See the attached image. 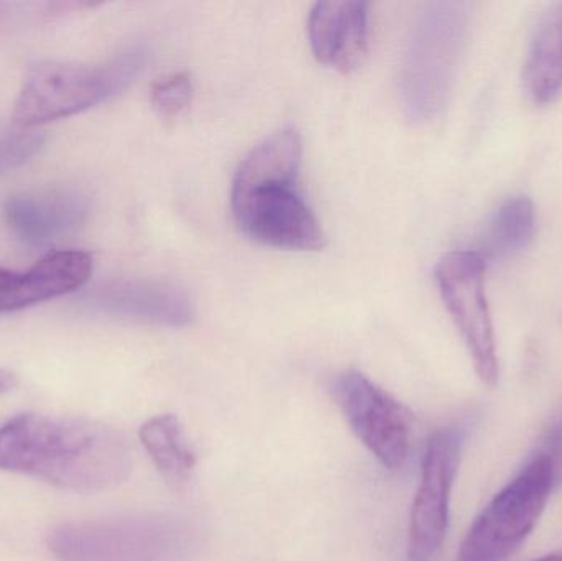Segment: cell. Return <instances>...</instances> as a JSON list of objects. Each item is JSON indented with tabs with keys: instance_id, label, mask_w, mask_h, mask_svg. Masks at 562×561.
I'll list each match as a JSON object with an SVG mask.
<instances>
[{
	"instance_id": "6da1fadb",
	"label": "cell",
	"mask_w": 562,
	"mask_h": 561,
	"mask_svg": "<svg viewBox=\"0 0 562 561\" xmlns=\"http://www.w3.org/2000/svg\"><path fill=\"white\" fill-rule=\"evenodd\" d=\"M0 471L75 493H102L132 473L122 431L88 418L20 414L0 425Z\"/></svg>"
},
{
	"instance_id": "7a4b0ae2",
	"label": "cell",
	"mask_w": 562,
	"mask_h": 561,
	"mask_svg": "<svg viewBox=\"0 0 562 561\" xmlns=\"http://www.w3.org/2000/svg\"><path fill=\"white\" fill-rule=\"evenodd\" d=\"M303 144L294 131H280L257 145L237 168L231 206L249 239L277 249L317 253L326 234L297 191Z\"/></svg>"
},
{
	"instance_id": "3957f363",
	"label": "cell",
	"mask_w": 562,
	"mask_h": 561,
	"mask_svg": "<svg viewBox=\"0 0 562 561\" xmlns=\"http://www.w3.org/2000/svg\"><path fill=\"white\" fill-rule=\"evenodd\" d=\"M145 65V52L127 49L99 65L46 61L23 79L13 109V124L35 128L102 104L127 89Z\"/></svg>"
},
{
	"instance_id": "277c9868",
	"label": "cell",
	"mask_w": 562,
	"mask_h": 561,
	"mask_svg": "<svg viewBox=\"0 0 562 561\" xmlns=\"http://www.w3.org/2000/svg\"><path fill=\"white\" fill-rule=\"evenodd\" d=\"M465 33V3L431 2L423 10L400 75V96L409 121H432L448 104Z\"/></svg>"
},
{
	"instance_id": "5b68a950",
	"label": "cell",
	"mask_w": 562,
	"mask_h": 561,
	"mask_svg": "<svg viewBox=\"0 0 562 561\" xmlns=\"http://www.w3.org/2000/svg\"><path fill=\"white\" fill-rule=\"evenodd\" d=\"M188 547L187 527L161 516L75 520L48 537L59 561H180Z\"/></svg>"
},
{
	"instance_id": "8992f818",
	"label": "cell",
	"mask_w": 562,
	"mask_h": 561,
	"mask_svg": "<svg viewBox=\"0 0 562 561\" xmlns=\"http://www.w3.org/2000/svg\"><path fill=\"white\" fill-rule=\"evenodd\" d=\"M554 486L547 458L530 463L485 506L459 550L458 561H505L540 523Z\"/></svg>"
},
{
	"instance_id": "52a82bcc",
	"label": "cell",
	"mask_w": 562,
	"mask_h": 561,
	"mask_svg": "<svg viewBox=\"0 0 562 561\" xmlns=\"http://www.w3.org/2000/svg\"><path fill=\"white\" fill-rule=\"evenodd\" d=\"M436 282L475 372L484 384L494 388L498 381V356L485 293L484 256L472 250L446 254L436 266Z\"/></svg>"
},
{
	"instance_id": "ba28073f",
	"label": "cell",
	"mask_w": 562,
	"mask_h": 561,
	"mask_svg": "<svg viewBox=\"0 0 562 561\" xmlns=\"http://www.w3.org/2000/svg\"><path fill=\"white\" fill-rule=\"evenodd\" d=\"M333 395L363 447L386 468L402 470L413 440V415L402 402L360 372L337 375Z\"/></svg>"
},
{
	"instance_id": "9c48e42d",
	"label": "cell",
	"mask_w": 562,
	"mask_h": 561,
	"mask_svg": "<svg viewBox=\"0 0 562 561\" xmlns=\"http://www.w3.org/2000/svg\"><path fill=\"white\" fill-rule=\"evenodd\" d=\"M461 445L456 428H442L429 438L409 516L408 561H431L445 543Z\"/></svg>"
},
{
	"instance_id": "30bf717a",
	"label": "cell",
	"mask_w": 562,
	"mask_h": 561,
	"mask_svg": "<svg viewBox=\"0 0 562 561\" xmlns=\"http://www.w3.org/2000/svg\"><path fill=\"white\" fill-rule=\"evenodd\" d=\"M89 201L72 188H46L7 200L3 217L9 229L26 244L61 239L85 226Z\"/></svg>"
},
{
	"instance_id": "8fae6325",
	"label": "cell",
	"mask_w": 562,
	"mask_h": 561,
	"mask_svg": "<svg viewBox=\"0 0 562 561\" xmlns=\"http://www.w3.org/2000/svg\"><path fill=\"white\" fill-rule=\"evenodd\" d=\"M369 5L359 0L317 2L307 19V38L317 61L336 71H353L369 48Z\"/></svg>"
},
{
	"instance_id": "7c38bea8",
	"label": "cell",
	"mask_w": 562,
	"mask_h": 561,
	"mask_svg": "<svg viewBox=\"0 0 562 561\" xmlns=\"http://www.w3.org/2000/svg\"><path fill=\"white\" fill-rule=\"evenodd\" d=\"M91 254L59 250L26 272L0 269V313L16 312L81 289L92 273Z\"/></svg>"
},
{
	"instance_id": "4fadbf2b",
	"label": "cell",
	"mask_w": 562,
	"mask_h": 561,
	"mask_svg": "<svg viewBox=\"0 0 562 561\" xmlns=\"http://www.w3.org/2000/svg\"><path fill=\"white\" fill-rule=\"evenodd\" d=\"M95 312L114 318L154 323V325L187 326L193 322L194 306L190 296L175 285L142 280H125L99 287L86 299Z\"/></svg>"
},
{
	"instance_id": "5bb4252c",
	"label": "cell",
	"mask_w": 562,
	"mask_h": 561,
	"mask_svg": "<svg viewBox=\"0 0 562 561\" xmlns=\"http://www.w3.org/2000/svg\"><path fill=\"white\" fill-rule=\"evenodd\" d=\"M524 89L535 104L548 105L562 96V3L538 20L524 65Z\"/></svg>"
},
{
	"instance_id": "9a60e30c",
	"label": "cell",
	"mask_w": 562,
	"mask_h": 561,
	"mask_svg": "<svg viewBox=\"0 0 562 561\" xmlns=\"http://www.w3.org/2000/svg\"><path fill=\"white\" fill-rule=\"evenodd\" d=\"M140 440L161 478L173 490L190 483L196 467V457L177 415H157L140 428Z\"/></svg>"
},
{
	"instance_id": "2e32d148",
	"label": "cell",
	"mask_w": 562,
	"mask_h": 561,
	"mask_svg": "<svg viewBox=\"0 0 562 561\" xmlns=\"http://www.w3.org/2000/svg\"><path fill=\"white\" fill-rule=\"evenodd\" d=\"M535 231H537V211L530 198H508L492 214L485 227V253L492 257L518 253L530 244Z\"/></svg>"
},
{
	"instance_id": "e0dca14e",
	"label": "cell",
	"mask_w": 562,
	"mask_h": 561,
	"mask_svg": "<svg viewBox=\"0 0 562 561\" xmlns=\"http://www.w3.org/2000/svg\"><path fill=\"white\" fill-rule=\"evenodd\" d=\"M45 144L46 135L33 128L0 132V177L32 160Z\"/></svg>"
},
{
	"instance_id": "ac0fdd59",
	"label": "cell",
	"mask_w": 562,
	"mask_h": 561,
	"mask_svg": "<svg viewBox=\"0 0 562 561\" xmlns=\"http://www.w3.org/2000/svg\"><path fill=\"white\" fill-rule=\"evenodd\" d=\"M151 105L161 119H175L193 99V81L188 72H175L151 86Z\"/></svg>"
},
{
	"instance_id": "d6986e66",
	"label": "cell",
	"mask_w": 562,
	"mask_h": 561,
	"mask_svg": "<svg viewBox=\"0 0 562 561\" xmlns=\"http://www.w3.org/2000/svg\"><path fill=\"white\" fill-rule=\"evenodd\" d=\"M538 455L547 458L550 463L551 471H553L554 486H562V415L551 425L548 430L547 437L543 438Z\"/></svg>"
},
{
	"instance_id": "ffe728a7",
	"label": "cell",
	"mask_w": 562,
	"mask_h": 561,
	"mask_svg": "<svg viewBox=\"0 0 562 561\" xmlns=\"http://www.w3.org/2000/svg\"><path fill=\"white\" fill-rule=\"evenodd\" d=\"M16 385V378L13 372L5 371V369H0V395L7 394V392L12 391Z\"/></svg>"
},
{
	"instance_id": "44dd1931",
	"label": "cell",
	"mask_w": 562,
	"mask_h": 561,
	"mask_svg": "<svg viewBox=\"0 0 562 561\" xmlns=\"http://www.w3.org/2000/svg\"><path fill=\"white\" fill-rule=\"evenodd\" d=\"M535 561H562V553H550V556L541 557Z\"/></svg>"
},
{
	"instance_id": "7402d4cb",
	"label": "cell",
	"mask_w": 562,
	"mask_h": 561,
	"mask_svg": "<svg viewBox=\"0 0 562 561\" xmlns=\"http://www.w3.org/2000/svg\"><path fill=\"white\" fill-rule=\"evenodd\" d=\"M7 9H9V5H7V3L0 2V15H3V13L7 12Z\"/></svg>"
}]
</instances>
